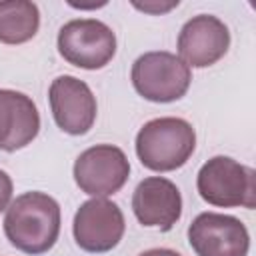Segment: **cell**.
Wrapping results in <instances>:
<instances>
[{
	"label": "cell",
	"instance_id": "1",
	"mask_svg": "<svg viewBox=\"0 0 256 256\" xmlns=\"http://www.w3.org/2000/svg\"><path fill=\"white\" fill-rule=\"evenodd\" d=\"M60 204L46 192L32 190L16 196L4 216V234L8 242L30 256L52 250L60 236Z\"/></svg>",
	"mask_w": 256,
	"mask_h": 256
},
{
	"label": "cell",
	"instance_id": "2",
	"mask_svg": "<svg viewBox=\"0 0 256 256\" xmlns=\"http://www.w3.org/2000/svg\"><path fill=\"white\" fill-rule=\"evenodd\" d=\"M136 156L140 164L154 172H172L182 168L196 150V132L192 124L176 116L148 120L136 134Z\"/></svg>",
	"mask_w": 256,
	"mask_h": 256
},
{
	"label": "cell",
	"instance_id": "3",
	"mask_svg": "<svg viewBox=\"0 0 256 256\" xmlns=\"http://www.w3.org/2000/svg\"><path fill=\"white\" fill-rule=\"evenodd\" d=\"M196 190L210 206L252 210L256 206V172L230 156H214L200 166Z\"/></svg>",
	"mask_w": 256,
	"mask_h": 256
},
{
	"label": "cell",
	"instance_id": "4",
	"mask_svg": "<svg viewBox=\"0 0 256 256\" xmlns=\"http://www.w3.org/2000/svg\"><path fill=\"white\" fill-rule=\"evenodd\" d=\"M134 90L148 102L168 104L186 96L192 72L172 52L154 50L138 56L130 70Z\"/></svg>",
	"mask_w": 256,
	"mask_h": 256
},
{
	"label": "cell",
	"instance_id": "5",
	"mask_svg": "<svg viewBox=\"0 0 256 256\" xmlns=\"http://www.w3.org/2000/svg\"><path fill=\"white\" fill-rule=\"evenodd\" d=\"M56 46L68 64L84 70H100L116 54V34L102 20L76 18L58 30Z\"/></svg>",
	"mask_w": 256,
	"mask_h": 256
},
{
	"label": "cell",
	"instance_id": "6",
	"mask_svg": "<svg viewBox=\"0 0 256 256\" xmlns=\"http://www.w3.org/2000/svg\"><path fill=\"white\" fill-rule=\"evenodd\" d=\"M76 186L92 196L106 198L116 194L130 176V162L122 148L114 144H96L80 152L72 168Z\"/></svg>",
	"mask_w": 256,
	"mask_h": 256
},
{
	"label": "cell",
	"instance_id": "7",
	"mask_svg": "<svg viewBox=\"0 0 256 256\" xmlns=\"http://www.w3.org/2000/svg\"><path fill=\"white\" fill-rule=\"evenodd\" d=\"M126 230L120 206L108 198H90L80 204L72 220V234L80 250L104 254L114 250Z\"/></svg>",
	"mask_w": 256,
	"mask_h": 256
},
{
	"label": "cell",
	"instance_id": "8",
	"mask_svg": "<svg viewBox=\"0 0 256 256\" xmlns=\"http://www.w3.org/2000/svg\"><path fill=\"white\" fill-rule=\"evenodd\" d=\"M188 242L196 256H248L246 224L230 214L200 212L188 226Z\"/></svg>",
	"mask_w": 256,
	"mask_h": 256
},
{
	"label": "cell",
	"instance_id": "9",
	"mask_svg": "<svg viewBox=\"0 0 256 256\" xmlns=\"http://www.w3.org/2000/svg\"><path fill=\"white\" fill-rule=\"evenodd\" d=\"M48 102L56 126L70 136H84L96 122L98 104L90 86L70 74L52 80Z\"/></svg>",
	"mask_w": 256,
	"mask_h": 256
},
{
	"label": "cell",
	"instance_id": "10",
	"mask_svg": "<svg viewBox=\"0 0 256 256\" xmlns=\"http://www.w3.org/2000/svg\"><path fill=\"white\" fill-rule=\"evenodd\" d=\"M176 48V56L188 68H208L226 56L230 48V30L218 16L198 14L180 28Z\"/></svg>",
	"mask_w": 256,
	"mask_h": 256
},
{
	"label": "cell",
	"instance_id": "11",
	"mask_svg": "<svg viewBox=\"0 0 256 256\" xmlns=\"http://www.w3.org/2000/svg\"><path fill=\"white\" fill-rule=\"evenodd\" d=\"M132 212L142 226L168 232L182 216V194L172 180L148 176L134 188Z\"/></svg>",
	"mask_w": 256,
	"mask_h": 256
},
{
	"label": "cell",
	"instance_id": "12",
	"mask_svg": "<svg viewBox=\"0 0 256 256\" xmlns=\"http://www.w3.org/2000/svg\"><path fill=\"white\" fill-rule=\"evenodd\" d=\"M38 132L40 114L34 100L24 92L0 88V150H22Z\"/></svg>",
	"mask_w": 256,
	"mask_h": 256
},
{
	"label": "cell",
	"instance_id": "13",
	"mask_svg": "<svg viewBox=\"0 0 256 256\" xmlns=\"http://www.w3.org/2000/svg\"><path fill=\"white\" fill-rule=\"evenodd\" d=\"M40 28V10L30 0H2L0 2V42L24 44L36 36Z\"/></svg>",
	"mask_w": 256,
	"mask_h": 256
},
{
	"label": "cell",
	"instance_id": "14",
	"mask_svg": "<svg viewBox=\"0 0 256 256\" xmlns=\"http://www.w3.org/2000/svg\"><path fill=\"white\" fill-rule=\"evenodd\" d=\"M132 6L144 14H152V16H160V14H166L170 12L172 8L178 6V0H144V2H138V0H132Z\"/></svg>",
	"mask_w": 256,
	"mask_h": 256
},
{
	"label": "cell",
	"instance_id": "15",
	"mask_svg": "<svg viewBox=\"0 0 256 256\" xmlns=\"http://www.w3.org/2000/svg\"><path fill=\"white\" fill-rule=\"evenodd\" d=\"M12 192H14L12 178L8 176V172L0 170V212H4L12 202Z\"/></svg>",
	"mask_w": 256,
	"mask_h": 256
},
{
	"label": "cell",
	"instance_id": "16",
	"mask_svg": "<svg viewBox=\"0 0 256 256\" xmlns=\"http://www.w3.org/2000/svg\"><path fill=\"white\" fill-rule=\"evenodd\" d=\"M138 256H182V254L176 250H170V248H150Z\"/></svg>",
	"mask_w": 256,
	"mask_h": 256
},
{
	"label": "cell",
	"instance_id": "17",
	"mask_svg": "<svg viewBox=\"0 0 256 256\" xmlns=\"http://www.w3.org/2000/svg\"><path fill=\"white\" fill-rule=\"evenodd\" d=\"M72 8H80V10H88V8H102V6H106V2L102 0V2H92V4H74V2H68Z\"/></svg>",
	"mask_w": 256,
	"mask_h": 256
}]
</instances>
